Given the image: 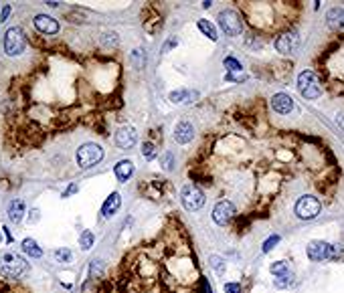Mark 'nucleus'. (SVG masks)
<instances>
[{"instance_id": "nucleus-1", "label": "nucleus", "mask_w": 344, "mask_h": 293, "mask_svg": "<svg viewBox=\"0 0 344 293\" xmlns=\"http://www.w3.org/2000/svg\"><path fill=\"white\" fill-rule=\"evenodd\" d=\"M97 293H203L184 227L168 221L154 238L130 249Z\"/></svg>"}, {"instance_id": "nucleus-2", "label": "nucleus", "mask_w": 344, "mask_h": 293, "mask_svg": "<svg viewBox=\"0 0 344 293\" xmlns=\"http://www.w3.org/2000/svg\"><path fill=\"white\" fill-rule=\"evenodd\" d=\"M31 269L29 261L22 259L20 255L16 253H4L0 257V277H6V279H18L22 275H27Z\"/></svg>"}, {"instance_id": "nucleus-3", "label": "nucleus", "mask_w": 344, "mask_h": 293, "mask_svg": "<svg viewBox=\"0 0 344 293\" xmlns=\"http://www.w3.org/2000/svg\"><path fill=\"white\" fill-rule=\"evenodd\" d=\"M298 91L306 97V99H316L322 93L320 81L312 71H302L298 75Z\"/></svg>"}, {"instance_id": "nucleus-4", "label": "nucleus", "mask_w": 344, "mask_h": 293, "mask_svg": "<svg viewBox=\"0 0 344 293\" xmlns=\"http://www.w3.org/2000/svg\"><path fill=\"white\" fill-rule=\"evenodd\" d=\"M104 158V150L97 144H85L77 150V164L81 168H91L95 164H100Z\"/></svg>"}, {"instance_id": "nucleus-5", "label": "nucleus", "mask_w": 344, "mask_h": 293, "mask_svg": "<svg viewBox=\"0 0 344 293\" xmlns=\"http://www.w3.org/2000/svg\"><path fill=\"white\" fill-rule=\"evenodd\" d=\"M180 198H182V204H184L186 210H201L205 206V202H207V194L194 184L184 186Z\"/></svg>"}, {"instance_id": "nucleus-6", "label": "nucleus", "mask_w": 344, "mask_h": 293, "mask_svg": "<svg viewBox=\"0 0 344 293\" xmlns=\"http://www.w3.org/2000/svg\"><path fill=\"white\" fill-rule=\"evenodd\" d=\"M24 47H27V39H24L22 31L18 26L8 29L6 35H4V51L10 57H14V55H20L24 51Z\"/></svg>"}, {"instance_id": "nucleus-7", "label": "nucleus", "mask_w": 344, "mask_h": 293, "mask_svg": "<svg viewBox=\"0 0 344 293\" xmlns=\"http://www.w3.org/2000/svg\"><path fill=\"white\" fill-rule=\"evenodd\" d=\"M296 215L300 217V219H314V217H318L320 215V210H322V204H320V200L316 198V196H302L298 202H296Z\"/></svg>"}, {"instance_id": "nucleus-8", "label": "nucleus", "mask_w": 344, "mask_h": 293, "mask_svg": "<svg viewBox=\"0 0 344 293\" xmlns=\"http://www.w3.org/2000/svg\"><path fill=\"white\" fill-rule=\"evenodd\" d=\"M219 24H221V31L225 33V35H229V37H237L239 33H241V29H243V24H241V18H239V14L235 12V10H223V12H219Z\"/></svg>"}, {"instance_id": "nucleus-9", "label": "nucleus", "mask_w": 344, "mask_h": 293, "mask_svg": "<svg viewBox=\"0 0 344 293\" xmlns=\"http://www.w3.org/2000/svg\"><path fill=\"white\" fill-rule=\"evenodd\" d=\"M235 215H237V208H235V204L227 200V198H221L217 204H215V208H213V221L217 223V225H221V227H225V225H229L231 221L235 219Z\"/></svg>"}, {"instance_id": "nucleus-10", "label": "nucleus", "mask_w": 344, "mask_h": 293, "mask_svg": "<svg viewBox=\"0 0 344 293\" xmlns=\"http://www.w3.org/2000/svg\"><path fill=\"white\" fill-rule=\"evenodd\" d=\"M334 255H336V249L326 241H312L308 245V257L312 261H330L334 259Z\"/></svg>"}, {"instance_id": "nucleus-11", "label": "nucleus", "mask_w": 344, "mask_h": 293, "mask_svg": "<svg viewBox=\"0 0 344 293\" xmlns=\"http://www.w3.org/2000/svg\"><path fill=\"white\" fill-rule=\"evenodd\" d=\"M300 47V35L298 33H284V35H280L278 39H276V49L280 51V53H293L296 49Z\"/></svg>"}, {"instance_id": "nucleus-12", "label": "nucleus", "mask_w": 344, "mask_h": 293, "mask_svg": "<svg viewBox=\"0 0 344 293\" xmlns=\"http://www.w3.org/2000/svg\"><path fill=\"white\" fill-rule=\"evenodd\" d=\"M35 26H37L39 33L49 35V37L59 33V22L53 16H49V14H37L35 16Z\"/></svg>"}, {"instance_id": "nucleus-13", "label": "nucleus", "mask_w": 344, "mask_h": 293, "mask_svg": "<svg viewBox=\"0 0 344 293\" xmlns=\"http://www.w3.org/2000/svg\"><path fill=\"white\" fill-rule=\"evenodd\" d=\"M136 142H138V136H136V131H134L132 127L124 125V127H119V129L115 131V144H117L119 148L130 150V148L136 146Z\"/></svg>"}, {"instance_id": "nucleus-14", "label": "nucleus", "mask_w": 344, "mask_h": 293, "mask_svg": "<svg viewBox=\"0 0 344 293\" xmlns=\"http://www.w3.org/2000/svg\"><path fill=\"white\" fill-rule=\"evenodd\" d=\"M272 108H274V112L286 116V114H289L293 110V99L287 93H276L272 97Z\"/></svg>"}, {"instance_id": "nucleus-15", "label": "nucleus", "mask_w": 344, "mask_h": 293, "mask_svg": "<svg viewBox=\"0 0 344 293\" xmlns=\"http://www.w3.org/2000/svg\"><path fill=\"white\" fill-rule=\"evenodd\" d=\"M192 138H194V127H192V123L180 121V123L174 127V140H176L178 144H188Z\"/></svg>"}, {"instance_id": "nucleus-16", "label": "nucleus", "mask_w": 344, "mask_h": 293, "mask_svg": "<svg viewBox=\"0 0 344 293\" xmlns=\"http://www.w3.org/2000/svg\"><path fill=\"white\" fill-rule=\"evenodd\" d=\"M0 293H31V289L24 287L22 283H18L16 279L0 277Z\"/></svg>"}, {"instance_id": "nucleus-17", "label": "nucleus", "mask_w": 344, "mask_h": 293, "mask_svg": "<svg viewBox=\"0 0 344 293\" xmlns=\"http://www.w3.org/2000/svg\"><path fill=\"white\" fill-rule=\"evenodd\" d=\"M114 172L119 182H128V180L132 178V174H134V164H132L130 160H119V162L115 164Z\"/></svg>"}, {"instance_id": "nucleus-18", "label": "nucleus", "mask_w": 344, "mask_h": 293, "mask_svg": "<svg viewBox=\"0 0 344 293\" xmlns=\"http://www.w3.org/2000/svg\"><path fill=\"white\" fill-rule=\"evenodd\" d=\"M119 204H121V196H119L117 192L110 194L108 200H106L104 206H102V215H104V217H114L115 212H117V208H119Z\"/></svg>"}, {"instance_id": "nucleus-19", "label": "nucleus", "mask_w": 344, "mask_h": 293, "mask_svg": "<svg viewBox=\"0 0 344 293\" xmlns=\"http://www.w3.org/2000/svg\"><path fill=\"white\" fill-rule=\"evenodd\" d=\"M326 18H328V26H330V29H342L344 26V8H340V6L330 8L328 14H326Z\"/></svg>"}, {"instance_id": "nucleus-20", "label": "nucleus", "mask_w": 344, "mask_h": 293, "mask_svg": "<svg viewBox=\"0 0 344 293\" xmlns=\"http://www.w3.org/2000/svg\"><path fill=\"white\" fill-rule=\"evenodd\" d=\"M24 210H27V208H24V202H22V200H18V198L12 200L10 206H8V217H10V221H12V223H20L22 217H24Z\"/></svg>"}, {"instance_id": "nucleus-21", "label": "nucleus", "mask_w": 344, "mask_h": 293, "mask_svg": "<svg viewBox=\"0 0 344 293\" xmlns=\"http://www.w3.org/2000/svg\"><path fill=\"white\" fill-rule=\"evenodd\" d=\"M22 251H24L29 257H33V259L43 257V249H41L33 238H24V241H22Z\"/></svg>"}, {"instance_id": "nucleus-22", "label": "nucleus", "mask_w": 344, "mask_h": 293, "mask_svg": "<svg viewBox=\"0 0 344 293\" xmlns=\"http://www.w3.org/2000/svg\"><path fill=\"white\" fill-rule=\"evenodd\" d=\"M196 26H199V31H201V33H205L211 41H217V31H215V26H213L209 20H199V22H196Z\"/></svg>"}, {"instance_id": "nucleus-23", "label": "nucleus", "mask_w": 344, "mask_h": 293, "mask_svg": "<svg viewBox=\"0 0 344 293\" xmlns=\"http://www.w3.org/2000/svg\"><path fill=\"white\" fill-rule=\"evenodd\" d=\"M269 271H272L276 277H280V275H286V273H289V267H287L286 261H278V263H274V265L269 267Z\"/></svg>"}, {"instance_id": "nucleus-24", "label": "nucleus", "mask_w": 344, "mask_h": 293, "mask_svg": "<svg viewBox=\"0 0 344 293\" xmlns=\"http://www.w3.org/2000/svg\"><path fill=\"white\" fill-rule=\"evenodd\" d=\"M102 43H104L108 49H115V47H117V35H115V33H104V35H102Z\"/></svg>"}, {"instance_id": "nucleus-25", "label": "nucleus", "mask_w": 344, "mask_h": 293, "mask_svg": "<svg viewBox=\"0 0 344 293\" xmlns=\"http://www.w3.org/2000/svg\"><path fill=\"white\" fill-rule=\"evenodd\" d=\"M79 245H81V249H83V251L91 249V245H93V234H91V231H85V233L81 234V238H79Z\"/></svg>"}, {"instance_id": "nucleus-26", "label": "nucleus", "mask_w": 344, "mask_h": 293, "mask_svg": "<svg viewBox=\"0 0 344 293\" xmlns=\"http://www.w3.org/2000/svg\"><path fill=\"white\" fill-rule=\"evenodd\" d=\"M186 97H188V91H186V89H176V91H172L170 93L172 103H182Z\"/></svg>"}, {"instance_id": "nucleus-27", "label": "nucleus", "mask_w": 344, "mask_h": 293, "mask_svg": "<svg viewBox=\"0 0 344 293\" xmlns=\"http://www.w3.org/2000/svg\"><path fill=\"white\" fill-rule=\"evenodd\" d=\"M142 154H144L148 160L156 158V146H154V144H150V142H146V144L142 146Z\"/></svg>"}, {"instance_id": "nucleus-28", "label": "nucleus", "mask_w": 344, "mask_h": 293, "mask_svg": "<svg viewBox=\"0 0 344 293\" xmlns=\"http://www.w3.org/2000/svg\"><path fill=\"white\" fill-rule=\"evenodd\" d=\"M104 269H106V265H104L100 259H97L91 267H89V271H91V275H93V277H104Z\"/></svg>"}, {"instance_id": "nucleus-29", "label": "nucleus", "mask_w": 344, "mask_h": 293, "mask_svg": "<svg viewBox=\"0 0 344 293\" xmlns=\"http://www.w3.org/2000/svg\"><path fill=\"white\" fill-rule=\"evenodd\" d=\"M211 265H213V269H215L219 275H223V273H225V263H223V259H219V257H211Z\"/></svg>"}, {"instance_id": "nucleus-30", "label": "nucleus", "mask_w": 344, "mask_h": 293, "mask_svg": "<svg viewBox=\"0 0 344 293\" xmlns=\"http://www.w3.org/2000/svg\"><path fill=\"white\" fill-rule=\"evenodd\" d=\"M223 65H225L229 71H241V69H243V67H241V63H239L237 59H233V57L225 59V63H223Z\"/></svg>"}, {"instance_id": "nucleus-31", "label": "nucleus", "mask_w": 344, "mask_h": 293, "mask_svg": "<svg viewBox=\"0 0 344 293\" xmlns=\"http://www.w3.org/2000/svg\"><path fill=\"white\" fill-rule=\"evenodd\" d=\"M55 257H57L59 261L67 263V261H71V251H69V249H57V251H55Z\"/></svg>"}, {"instance_id": "nucleus-32", "label": "nucleus", "mask_w": 344, "mask_h": 293, "mask_svg": "<svg viewBox=\"0 0 344 293\" xmlns=\"http://www.w3.org/2000/svg\"><path fill=\"white\" fill-rule=\"evenodd\" d=\"M172 166H174V156H172L170 152H166L164 158H162V168H164V170H170Z\"/></svg>"}, {"instance_id": "nucleus-33", "label": "nucleus", "mask_w": 344, "mask_h": 293, "mask_svg": "<svg viewBox=\"0 0 344 293\" xmlns=\"http://www.w3.org/2000/svg\"><path fill=\"white\" fill-rule=\"evenodd\" d=\"M276 243H280V236H278V234H274L272 238H267V241L263 243V251H265V253H267V251H272V249L276 247Z\"/></svg>"}, {"instance_id": "nucleus-34", "label": "nucleus", "mask_w": 344, "mask_h": 293, "mask_svg": "<svg viewBox=\"0 0 344 293\" xmlns=\"http://www.w3.org/2000/svg\"><path fill=\"white\" fill-rule=\"evenodd\" d=\"M289 281H291V273H286V275L276 277V285H278V287H286Z\"/></svg>"}, {"instance_id": "nucleus-35", "label": "nucleus", "mask_w": 344, "mask_h": 293, "mask_svg": "<svg viewBox=\"0 0 344 293\" xmlns=\"http://www.w3.org/2000/svg\"><path fill=\"white\" fill-rule=\"evenodd\" d=\"M225 293H241V287L237 283H227L225 285Z\"/></svg>"}, {"instance_id": "nucleus-36", "label": "nucleus", "mask_w": 344, "mask_h": 293, "mask_svg": "<svg viewBox=\"0 0 344 293\" xmlns=\"http://www.w3.org/2000/svg\"><path fill=\"white\" fill-rule=\"evenodd\" d=\"M73 192H77V184H69V188H67V190H65V192H63V196H65V198H67V196H71V194H73Z\"/></svg>"}, {"instance_id": "nucleus-37", "label": "nucleus", "mask_w": 344, "mask_h": 293, "mask_svg": "<svg viewBox=\"0 0 344 293\" xmlns=\"http://www.w3.org/2000/svg\"><path fill=\"white\" fill-rule=\"evenodd\" d=\"M8 14H10V6H4V8H2V16H0V20H6V18H8Z\"/></svg>"}]
</instances>
